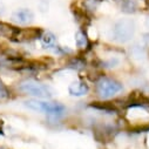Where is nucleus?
Segmentation results:
<instances>
[{
	"mask_svg": "<svg viewBox=\"0 0 149 149\" xmlns=\"http://www.w3.org/2000/svg\"><path fill=\"white\" fill-rule=\"evenodd\" d=\"M146 25H147V27L149 28V17L147 18V20H146Z\"/></svg>",
	"mask_w": 149,
	"mask_h": 149,
	"instance_id": "nucleus-19",
	"label": "nucleus"
},
{
	"mask_svg": "<svg viewBox=\"0 0 149 149\" xmlns=\"http://www.w3.org/2000/svg\"><path fill=\"white\" fill-rule=\"evenodd\" d=\"M74 40H75V45H77V48L79 51H87L91 46V41L88 39L87 34L84 32V31H78L74 35Z\"/></svg>",
	"mask_w": 149,
	"mask_h": 149,
	"instance_id": "nucleus-8",
	"label": "nucleus"
},
{
	"mask_svg": "<svg viewBox=\"0 0 149 149\" xmlns=\"http://www.w3.org/2000/svg\"><path fill=\"white\" fill-rule=\"evenodd\" d=\"M19 28L10 25V24H6V22H1L0 21V38H5V39H11L13 40L14 36L17 34Z\"/></svg>",
	"mask_w": 149,
	"mask_h": 149,
	"instance_id": "nucleus-10",
	"label": "nucleus"
},
{
	"mask_svg": "<svg viewBox=\"0 0 149 149\" xmlns=\"http://www.w3.org/2000/svg\"><path fill=\"white\" fill-rule=\"evenodd\" d=\"M40 42L41 46L46 49H54L58 46V39L55 34H53L52 32H45L44 34H41Z\"/></svg>",
	"mask_w": 149,
	"mask_h": 149,
	"instance_id": "nucleus-9",
	"label": "nucleus"
},
{
	"mask_svg": "<svg viewBox=\"0 0 149 149\" xmlns=\"http://www.w3.org/2000/svg\"><path fill=\"white\" fill-rule=\"evenodd\" d=\"M10 97H11V93L8 92V89L5 86L0 85V102L7 101Z\"/></svg>",
	"mask_w": 149,
	"mask_h": 149,
	"instance_id": "nucleus-17",
	"label": "nucleus"
},
{
	"mask_svg": "<svg viewBox=\"0 0 149 149\" xmlns=\"http://www.w3.org/2000/svg\"><path fill=\"white\" fill-rule=\"evenodd\" d=\"M147 7L149 8V0H147Z\"/></svg>",
	"mask_w": 149,
	"mask_h": 149,
	"instance_id": "nucleus-20",
	"label": "nucleus"
},
{
	"mask_svg": "<svg viewBox=\"0 0 149 149\" xmlns=\"http://www.w3.org/2000/svg\"><path fill=\"white\" fill-rule=\"evenodd\" d=\"M12 19L20 25H29L34 20V13L28 8H19L13 12Z\"/></svg>",
	"mask_w": 149,
	"mask_h": 149,
	"instance_id": "nucleus-7",
	"label": "nucleus"
},
{
	"mask_svg": "<svg viewBox=\"0 0 149 149\" xmlns=\"http://www.w3.org/2000/svg\"><path fill=\"white\" fill-rule=\"evenodd\" d=\"M102 68H107V69H113V68H116L119 65H120V60L116 59V58H110L106 61H103L102 63Z\"/></svg>",
	"mask_w": 149,
	"mask_h": 149,
	"instance_id": "nucleus-15",
	"label": "nucleus"
},
{
	"mask_svg": "<svg viewBox=\"0 0 149 149\" xmlns=\"http://www.w3.org/2000/svg\"><path fill=\"white\" fill-rule=\"evenodd\" d=\"M123 89L122 84L110 77H101L95 82V94L101 100H109Z\"/></svg>",
	"mask_w": 149,
	"mask_h": 149,
	"instance_id": "nucleus-3",
	"label": "nucleus"
},
{
	"mask_svg": "<svg viewBox=\"0 0 149 149\" xmlns=\"http://www.w3.org/2000/svg\"><path fill=\"white\" fill-rule=\"evenodd\" d=\"M17 91L24 95L36 99H51L54 95V91L51 86L35 80H22L18 84Z\"/></svg>",
	"mask_w": 149,
	"mask_h": 149,
	"instance_id": "nucleus-2",
	"label": "nucleus"
},
{
	"mask_svg": "<svg viewBox=\"0 0 149 149\" xmlns=\"http://www.w3.org/2000/svg\"><path fill=\"white\" fill-rule=\"evenodd\" d=\"M68 93L70 96L81 97L89 93V85L82 80H75L68 86Z\"/></svg>",
	"mask_w": 149,
	"mask_h": 149,
	"instance_id": "nucleus-6",
	"label": "nucleus"
},
{
	"mask_svg": "<svg viewBox=\"0 0 149 149\" xmlns=\"http://www.w3.org/2000/svg\"><path fill=\"white\" fill-rule=\"evenodd\" d=\"M24 106L31 110L45 113L51 118H61L66 113V107L55 101H42L38 99H31L24 101Z\"/></svg>",
	"mask_w": 149,
	"mask_h": 149,
	"instance_id": "nucleus-1",
	"label": "nucleus"
},
{
	"mask_svg": "<svg viewBox=\"0 0 149 149\" xmlns=\"http://www.w3.org/2000/svg\"><path fill=\"white\" fill-rule=\"evenodd\" d=\"M114 132H115V128L111 125H99L95 128L96 136L100 137L101 140H106L108 137H111L114 135Z\"/></svg>",
	"mask_w": 149,
	"mask_h": 149,
	"instance_id": "nucleus-11",
	"label": "nucleus"
},
{
	"mask_svg": "<svg viewBox=\"0 0 149 149\" xmlns=\"http://www.w3.org/2000/svg\"><path fill=\"white\" fill-rule=\"evenodd\" d=\"M137 8V5L135 0H122L121 3V10L126 13H134Z\"/></svg>",
	"mask_w": 149,
	"mask_h": 149,
	"instance_id": "nucleus-14",
	"label": "nucleus"
},
{
	"mask_svg": "<svg viewBox=\"0 0 149 149\" xmlns=\"http://www.w3.org/2000/svg\"><path fill=\"white\" fill-rule=\"evenodd\" d=\"M67 67L74 70H82L86 68V60L80 56H73L68 60Z\"/></svg>",
	"mask_w": 149,
	"mask_h": 149,
	"instance_id": "nucleus-12",
	"label": "nucleus"
},
{
	"mask_svg": "<svg viewBox=\"0 0 149 149\" xmlns=\"http://www.w3.org/2000/svg\"><path fill=\"white\" fill-rule=\"evenodd\" d=\"M84 6L88 12H94L99 6V0H85Z\"/></svg>",
	"mask_w": 149,
	"mask_h": 149,
	"instance_id": "nucleus-16",
	"label": "nucleus"
},
{
	"mask_svg": "<svg viewBox=\"0 0 149 149\" xmlns=\"http://www.w3.org/2000/svg\"><path fill=\"white\" fill-rule=\"evenodd\" d=\"M143 42L146 46H149V34H144L143 35Z\"/></svg>",
	"mask_w": 149,
	"mask_h": 149,
	"instance_id": "nucleus-18",
	"label": "nucleus"
},
{
	"mask_svg": "<svg viewBox=\"0 0 149 149\" xmlns=\"http://www.w3.org/2000/svg\"><path fill=\"white\" fill-rule=\"evenodd\" d=\"M136 26L132 19H120L113 27V38L120 44L129 42L135 35Z\"/></svg>",
	"mask_w": 149,
	"mask_h": 149,
	"instance_id": "nucleus-4",
	"label": "nucleus"
},
{
	"mask_svg": "<svg viewBox=\"0 0 149 149\" xmlns=\"http://www.w3.org/2000/svg\"><path fill=\"white\" fill-rule=\"evenodd\" d=\"M41 36V31L36 28H19L13 41L17 42H28Z\"/></svg>",
	"mask_w": 149,
	"mask_h": 149,
	"instance_id": "nucleus-5",
	"label": "nucleus"
},
{
	"mask_svg": "<svg viewBox=\"0 0 149 149\" xmlns=\"http://www.w3.org/2000/svg\"><path fill=\"white\" fill-rule=\"evenodd\" d=\"M130 55L136 60H143L146 58V51L143 47H141L139 45H134L130 48Z\"/></svg>",
	"mask_w": 149,
	"mask_h": 149,
	"instance_id": "nucleus-13",
	"label": "nucleus"
}]
</instances>
